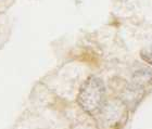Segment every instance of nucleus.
Returning a JSON list of instances; mask_svg holds the SVG:
<instances>
[{
  "mask_svg": "<svg viewBox=\"0 0 152 129\" xmlns=\"http://www.w3.org/2000/svg\"><path fill=\"white\" fill-rule=\"evenodd\" d=\"M77 103L89 115H97L105 106V88L100 78L90 76L79 89Z\"/></svg>",
  "mask_w": 152,
  "mask_h": 129,
  "instance_id": "1",
  "label": "nucleus"
},
{
  "mask_svg": "<svg viewBox=\"0 0 152 129\" xmlns=\"http://www.w3.org/2000/svg\"><path fill=\"white\" fill-rule=\"evenodd\" d=\"M141 58H142L143 60L148 62L150 65H152V47L148 50H145L141 52Z\"/></svg>",
  "mask_w": 152,
  "mask_h": 129,
  "instance_id": "2",
  "label": "nucleus"
}]
</instances>
